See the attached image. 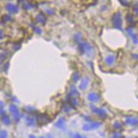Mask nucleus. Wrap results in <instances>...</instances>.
Segmentation results:
<instances>
[{
    "instance_id": "obj_6",
    "label": "nucleus",
    "mask_w": 138,
    "mask_h": 138,
    "mask_svg": "<svg viewBox=\"0 0 138 138\" xmlns=\"http://www.w3.org/2000/svg\"><path fill=\"white\" fill-rule=\"evenodd\" d=\"M87 99L91 103H96V102H99L100 101V96L98 95L97 92H90V94H88V96H87Z\"/></svg>"
},
{
    "instance_id": "obj_8",
    "label": "nucleus",
    "mask_w": 138,
    "mask_h": 138,
    "mask_svg": "<svg viewBox=\"0 0 138 138\" xmlns=\"http://www.w3.org/2000/svg\"><path fill=\"white\" fill-rule=\"evenodd\" d=\"M115 61H116V56L114 54H108L107 56L105 57V60H104V62L105 64L107 66H111L114 63H115Z\"/></svg>"
},
{
    "instance_id": "obj_15",
    "label": "nucleus",
    "mask_w": 138,
    "mask_h": 138,
    "mask_svg": "<svg viewBox=\"0 0 138 138\" xmlns=\"http://www.w3.org/2000/svg\"><path fill=\"white\" fill-rule=\"evenodd\" d=\"M0 138H7V130H1V131H0Z\"/></svg>"
},
{
    "instance_id": "obj_22",
    "label": "nucleus",
    "mask_w": 138,
    "mask_h": 138,
    "mask_svg": "<svg viewBox=\"0 0 138 138\" xmlns=\"http://www.w3.org/2000/svg\"><path fill=\"white\" fill-rule=\"evenodd\" d=\"M127 21H129L130 23H132V22H133V18H132V16L130 15V14L127 15Z\"/></svg>"
},
{
    "instance_id": "obj_12",
    "label": "nucleus",
    "mask_w": 138,
    "mask_h": 138,
    "mask_svg": "<svg viewBox=\"0 0 138 138\" xmlns=\"http://www.w3.org/2000/svg\"><path fill=\"white\" fill-rule=\"evenodd\" d=\"M1 121H2V123L3 124H5V125H10L11 124V118L7 115L2 116L1 117Z\"/></svg>"
},
{
    "instance_id": "obj_3",
    "label": "nucleus",
    "mask_w": 138,
    "mask_h": 138,
    "mask_svg": "<svg viewBox=\"0 0 138 138\" xmlns=\"http://www.w3.org/2000/svg\"><path fill=\"white\" fill-rule=\"evenodd\" d=\"M90 108H91V110L94 111L100 119H105L106 117H107V111H106L104 108H98V107H96L94 104H90Z\"/></svg>"
},
{
    "instance_id": "obj_23",
    "label": "nucleus",
    "mask_w": 138,
    "mask_h": 138,
    "mask_svg": "<svg viewBox=\"0 0 138 138\" xmlns=\"http://www.w3.org/2000/svg\"><path fill=\"white\" fill-rule=\"evenodd\" d=\"M82 137H83V136L78 134V133H76V134H73V136H72V138H82Z\"/></svg>"
},
{
    "instance_id": "obj_16",
    "label": "nucleus",
    "mask_w": 138,
    "mask_h": 138,
    "mask_svg": "<svg viewBox=\"0 0 138 138\" xmlns=\"http://www.w3.org/2000/svg\"><path fill=\"white\" fill-rule=\"evenodd\" d=\"M71 108H72V107H71V106L69 105V104H64V105H63V110L65 111V113H68V111L70 110Z\"/></svg>"
},
{
    "instance_id": "obj_20",
    "label": "nucleus",
    "mask_w": 138,
    "mask_h": 138,
    "mask_svg": "<svg viewBox=\"0 0 138 138\" xmlns=\"http://www.w3.org/2000/svg\"><path fill=\"white\" fill-rule=\"evenodd\" d=\"M74 41H81V34H76V37H74Z\"/></svg>"
},
{
    "instance_id": "obj_26",
    "label": "nucleus",
    "mask_w": 138,
    "mask_h": 138,
    "mask_svg": "<svg viewBox=\"0 0 138 138\" xmlns=\"http://www.w3.org/2000/svg\"><path fill=\"white\" fill-rule=\"evenodd\" d=\"M3 103H2V102H0V110H3Z\"/></svg>"
},
{
    "instance_id": "obj_21",
    "label": "nucleus",
    "mask_w": 138,
    "mask_h": 138,
    "mask_svg": "<svg viewBox=\"0 0 138 138\" xmlns=\"http://www.w3.org/2000/svg\"><path fill=\"white\" fill-rule=\"evenodd\" d=\"M126 32H127L129 34H133V33H132V32H133V28H132V27H129V28L126 29Z\"/></svg>"
},
{
    "instance_id": "obj_14",
    "label": "nucleus",
    "mask_w": 138,
    "mask_h": 138,
    "mask_svg": "<svg viewBox=\"0 0 138 138\" xmlns=\"http://www.w3.org/2000/svg\"><path fill=\"white\" fill-rule=\"evenodd\" d=\"M70 95L72 96V97H78L79 91H78V89H76L74 86H71V88H70Z\"/></svg>"
},
{
    "instance_id": "obj_9",
    "label": "nucleus",
    "mask_w": 138,
    "mask_h": 138,
    "mask_svg": "<svg viewBox=\"0 0 138 138\" xmlns=\"http://www.w3.org/2000/svg\"><path fill=\"white\" fill-rule=\"evenodd\" d=\"M36 120L37 122H39L41 124H44V123H47L48 121H49V119H48V117L46 114H41V115H38L36 117Z\"/></svg>"
},
{
    "instance_id": "obj_7",
    "label": "nucleus",
    "mask_w": 138,
    "mask_h": 138,
    "mask_svg": "<svg viewBox=\"0 0 138 138\" xmlns=\"http://www.w3.org/2000/svg\"><path fill=\"white\" fill-rule=\"evenodd\" d=\"M55 126L57 129L62 130V131H65V127H66V121H65V118H60L58 120L55 122Z\"/></svg>"
},
{
    "instance_id": "obj_27",
    "label": "nucleus",
    "mask_w": 138,
    "mask_h": 138,
    "mask_svg": "<svg viewBox=\"0 0 138 138\" xmlns=\"http://www.w3.org/2000/svg\"><path fill=\"white\" fill-rule=\"evenodd\" d=\"M29 138H36V137L34 136V135H30V136H29Z\"/></svg>"
},
{
    "instance_id": "obj_10",
    "label": "nucleus",
    "mask_w": 138,
    "mask_h": 138,
    "mask_svg": "<svg viewBox=\"0 0 138 138\" xmlns=\"http://www.w3.org/2000/svg\"><path fill=\"white\" fill-rule=\"evenodd\" d=\"M26 124L29 127H33L36 124V119L33 117H27L26 118Z\"/></svg>"
},
{
    "instance_id": "obj_13",
    "label": "nucleus",
    "mask_w": 138,
    "mask_h": 138,
    "mask_svg": "<svg viewBox=\"0 0 138 138\" xmlns=\"http://www.w3.org/2000/svg\"><path fill=\"white\" fill-rule=\"evenodd\" d=\"M113 127H114V130H117V131H121V130H122V124H121L119 121H116V122H114Z\"/></svg>"
},
{
    "instance_id": "obj_25",
    "label": "nucleus",
    "mask_w": 138,
    "mask_h": 138,
    "mask_svg": "<svg viewBox=\"0 0 138 138\" xmlns=\"http://www.w3.org/2000/svg\"><path fill=\"white\" fill-rule=\"evenodd\" d=\"M134 11L136 13H138V3L137 4H135V7H134Z\"/></svg>"
},
{
    "instance_id": "obj_11",
    "label": "nucleus",
    "mask_w": 138,
    "mask_h": 138,
    "mask_svg": "<svg viewBox=\"0 0 138 138\" xmlns=\"http://www.w3.org/2000/svg\"><path fill=\"white\" fill-rule=\"evenodd\" d=\"M87 85H88V79H87V78H83V79L81 80V82H80L79 88L82 89V90H84L87 87Z\"/></svg>"
},
{
    "instance_id": "obj_1",
    "label": "nucleus",
    "mask_w": 138,
    "mask_h": 138,
    "mask_svg": "<svg viewBox=\"0 0 138 138\" xmlns=\"http://www.w3.org/2000/svg\"><path fill=\"white\" fill-rule=\"evenodd\" d=\"M9 110H10V113H11V115H12L13 117V119H14V121L16 122V123H18L20 120V113H19V110H18V107H17V105H15V104H10V107H9Z\"/></svg>"
},
{
    "instance_id": "obj_28",
    "label": "nucleus",
    "mask_w": 138,
    "mask_h": 138,
    "mask_svg": "<svg viewBox=\"0 0 138 138\" xmlns=\"http://www.w3.org/2000/svg\"><path fill=\"white\" fill-rule=\"evenodd\" d=\"M82 138H87V137H85V136H83V137H82Z\"/></svg>"
},
{
    "instance_id": "obj_5",
    "label": "nucleus",
    "mask_w": 138,
    "mask_h": 138,
    "mask_svg": "<svg viewBox=\"0 0 138 138\" xmlns=\"http://www.w3.org/2000/svg\"><path fill=\"white\" fill-rule=\"evenodd\" d=\"M124 123L126 125L136 126L138 124V118H134V116H126L124 117Z\"/></svg>"
},
{
    "instance_id": "obj_29",
    "label": "nucleus",
    "mask_w": 138,
    "mask_h": 138,
    "mask_svg": "<svg viewBox=\"0 0 138 138\" xmlns=\"http://www.w3.org/2000/svg\"><path fill=\"white\" fill-rule=\"evenodd\" d=\"M39 138H44V137H39Z\"/></svg>"
},
{
    "instance_id": "obj_18",
    "label": "nucleus",
    "mask_w": 138,
    "mask_h": 138,
    "mask_svg": "<svg viewBox=\"0 0 138 138\" xmlns=\"http://www.w3.org/2000/svg\"><path fill=\"white\" fill-rule=\"evenodd\" d=\"M131 37H132V41L134 44H138V38H137V36L135 35V34H131Z\"/></svg>"
},
{
    "instance_id": "obj_24",
    "label": "nucleus",
    "mask_w": 138,
    "mask_h": 138,
    "mask_svg": "<svg viewBox=\"0 0 138 138\" xmlns=\"http://www.w3.org/2000/svg\"><path fill=\"white\" fill-rule=\"evenodd\" d=\"M4 58H5V54H1V55H0V63L3 62Z\"/></svg>"
},
{
    "instance_id": "obj_19",
    "label": "nucleus",
    "mask_w": 138,
    "mask_h": 138,
    "mask_svg": "<svg viewBox=\"0 0 138 138\" xmlns=\"http://www.w3.org/2000/svg\"><path fill=\"white\" fill-rule=\"evenodd\" d=\"M25 110H28L29 113H31V111H33V110H34V107H32V106H27Z\"/></svg>"
},
{
    "instance_id": "obj_4",
    "label": "nucleus",
    "mask_w": 138,
    "mask_h": 138,
    "mask_svg": "<svg viewBox=\"0 0 138 138\" xmlns=\"http://www.w3.org/2000/svg\"><path fill=\"white\" fill-rule=\"evenodd\" d=\"M113 25H114V28H116V29H119V30H121L122 29V20H121L120 13H116V14L114 15Z\"/></svg>"
},
{
    "instance_id": "obj_2",
    "label": "nucleus",
    "mask_w": 138,
    "mask_h": 138,
    "mask_svg": "<svg viewBox=\"0 0 138 138\" xmlns=\"http://www.w3.org/2000/svg\"><path fill=\"white\" fill-rule=\"evenodd\" d=\"M101 125H102V123L99 121H91L90 123H85L84 125L82 126V129H83L84 131L88 132V131H94V130L99 129Z\"/></svg>"
},
{
    "instance_id": "obj_17",
    "label": "nucleus",
    "mask_w": 138,
    "mask_h": 138,
    "mask_svg": "<svg viewBox=\"0 0 138 138\" xmlns=\"http://www.w3.org/2000/svg\"><path fill=\"white\" fill-rule=\"evenodd\" d=\"M79 79H80V74H79V72H76H76L72 74V81L73 82H76Z\"/></svg>"
}]
</instances>
